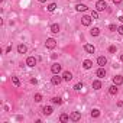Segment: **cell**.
I'll return each mask as SVG.
<instances>
[{
  "mask_svg": "<svg viewBox=\"0 0 123 123\" xmlns=\"http://www.w3.org/2000/svg\"><path fill=\"white\" fill-rule=\"evenodd\" d=\"M96 9H97V12H103V10L107 9V3L104 2V0H98V2L96 3Z\"/></svg>",
  "mask_w": 123,
  "mask_h": 123,
  "instance_id": "cell-1",
  "label": "cell"
},
{
  "mask_svg": "<svg viewBox=\"0 0 123 123\" xmlns=\"http://www.w3.org/2000/svg\"><path fill=\"white\" fill-rule=\"evenodd\" d=\"M45 45H46V48H48V49H54V48L56 46V41H55L54 38H48V39H46V42H45Z\"/></svg>",
  "mask_w": 123,
  "mask_h": 123,
  "instance_id": "cell-2",
  "label": "cell"
},
{
  "mask_svg": "<svg viewBox=\"0 0 123 123\" xmlns=\"http://www.w3.org/2000/svg\"><path fill=\"white\" fill-rule=\"evenodd\" d=\"M62 80H64L62 77H59L58 74H55V75H54V77L51 78V83H52L54 86H59V84H61V81H62Z\"/></svg>",
  "mask_w": 123,
  "mask_h": 123,
  "instance_id": "cell-3",
  "label": "cell"
},
{
  "mask_svg": "<svg viewBox=\"0 0 123 123\" xmlns=\"http://www.w3.org/2000/svg\"><path fill=\"white\" fill-rule=\"evenodd\" d=\"M36 62H38V61H36L35 56H28V58H26V65H28V67H35Z\"/></svg>",
  "mask_w": 123,
  "mask_h": 123,
  "instance_id": "cell-4",
  "label": "cell"
},
{
  "mask_svg": "<svg viewBox=\"0 0 123 123\" xmlns=\"http://www.w3.org/2000/svg\"><path fill=\"white\" fill-rule=\"evenodd\" d=\"M61 68H62V67H61L58 62H55V64H52V67H51V71H52L54 74H59V73H61Z\"/></svg>",
  "mask_w": 123,
  "mask_h": 123,
  "instance_id": "cell-5",
  "label": "cell"
},
{
  "mask_svg": "<svg viewBox=\"0 0 123 123\" xmlns=\"http://www.w3.org/2000/svg\"><path fill=\"white\" fill-rule=\"evenodd\" d=\"M91 19H93L91 16H83V18H81V23H83L84 26H90V25H91Z\"/></svg>",
  "mask_w": 123,
  "mask_h": 123,
  "instance_id": "cell-6",
  "label": "cell"
},
{
  "mask_svg": "<svg viewBox=\"0 0 123 123\" xmlns=\"http://www.w3.org/2000/svg\"><path fill=\"white\" fill-rule=\"evenodd\" d=\"M70 117H71L73 122H78V120L81 119V113H80V111H73V113L70 114Z\"/></svg>",
  "mask_w": 123,
  "mask_h": 123,
  "instance_id": "cell-7",
  "label": "cell"
},
{
  "mask_svg": "<svg viewBox=\"0 0 123 123\" xmlns=\"http://www.w3.org/2000/svg\"><path fill=\"white\" fill-rule=\"evenodd\" d=\"M84 51L88 52V54H94L96 48H94V45H91V43H86V45H84Z\"/></svg>",
  "mask_w": 123,
  "mask_h": 123,
  "instance_id": "cell-8",
  "label": "cell"
},
{
  "mask_svg": "<svg viewBox=\"0 0 123 123\" xmlns=\"http://www.w3.org/2000/svg\"><path fill=\"white\" fill-rule=\"evenodd\" d=\"M96 75H97L98 78H104V77H106V70H104L103 67H100V68L96 71Z\"/></svg>",
  "mask_w": 123,
  "mask_h": 123,
  "instance_id": "cell-9",
  "label": "cell"
},
{
  "mask_svg": "<svg viewBox=\"0 0 123 123\" xmlns=\"http://www.w3.org/2000/svg\"><path fill=\"white\" fill-rule=\"evenodd\" d=\"M97 64H98L100 67H104V65L107 64V58H106V56H98V58H97Z\"/></svg>",
  "mask_w": 123,
  "mask_h": 123,
  "instance_id": "cell-10",
  "label": "cell"
},
{
  "mask_svg": "<svg viewBox=\"0 0 123 123\" xmlns=\"http://www.w3.org/2000/svg\"><path fill=\"white\" fill-rule=\"evenodd\" d=\"M75 10H77V12H86V10H87V6L83 5V3H77V5H75Z\"/></svg>",
  "mask_w": 123,
  "mask_h": 123,
  "instance_id": "cell-11",
  "label": "cell"
},
{
  "mask_svg": "<svg viewBox=\"0 0 123 123\" xmlns=\"http://www.w3.org/2000/svg\"><path fill=\"white\" fill-rule=\"evenodd\" d=\"M113 84H116V86L123 84V77H122V75H116V77L113 78Z\"/></svg>",
  "mask_w": 123,
  "mask_h": 123,
  "instance_id": "cell-12",
  "label": "cell"
},
{
  "mask_svg": "<svg viewBox=\"0 0 123 123\" xmlns=\"http://www.w3.org/2000/svg\"><path fill=\"white\" fill-rule=\"evenodd\" d=\"M52 111H54V110H52V107H51V106H45V107H42V113H43L45 116H49Z\"/></svg>",
  "mask_w": 123,
  "mask_h": 123,
  "instance_id": "cell-13",
  "label": "cell"
},
{
  "mask_svg": "<svg viewBox=\"0 0 123 123\" xmlns=\"http://www.w3.org/2000/svg\"><path fill=\"white\" fill-rule=\"evenodd\" d=\"M26 51H28L26 45H23V43H19V45H18V52H19V54H26Z\"/></svg>",
  "mask_w": 123,
  "mask_h": 123,
  "instance_id": "cell-14",
  "label": "cell"
},
{
  "mask_svg": "<svg viewBox=\"0 0 123 123\" xmlns=\"http://www.w3.org/2000/svg\"><path fill=\"white\" fill-rule=\"evenodd\" d=\"M62 78H64V81H70V80H73V74H71L70 71H64Z\"/></svg>",
  "mask_w": 123,
  "mask_h": 123,
  "instance_id": "cell-15",
  "label": "cell"
},
{
  "mask_svg": "<svg viewBox=\"0 0 123 123\" xmlns=\"http://www.w3.org/2000/svg\"><path fill=\"white\" fill-rule=\"evenodd\" d=\"M109 93H110L111 96H116V94H117V86H116V84L110 86V87H109Z\"/></svg>",
  "mask_w": 123,
  "mask_h": 123,
  "instance_id": "cell-16",
  "label": "cell"
},
{
  "mask_svg": "<svg viewBox=\"0 0 123 123\" xmlns=\"http://www.w3.org/2000/svg\"><path fill=\"white\" fill-rule=\"evenodd\" d=\"M83 67H84V70H90L93 67V62H91L90 59H86L84 62H83Z\"/></svg>",
  "mask_w": 123,
  "mask_h": 123,
  "instance_id": "cell-17",
  "label": "cell"
},
{
  "mask_svg": "<svg viewBox=\"0 0 123 123\" xmlns=\"http://www.w3.org/2000/svg\"><path fill=\"white\" fill-rule=\"evenodd\" d=\"M51 32H52V33H58V32H59V25H58V23L51 25Z\"/></svg>",
  "mask_w": 123,
  "mask_h": 123,
  "instance_id": "cell-18",
  "label": "cell"
},
{
  "mask_svg": "<svg viewBox=\"0 0 123 123\" xmlns=\"http://www.w3.org/2000/svg\"><path fill=\"white\" fill-rule=\"evenodd\" d=\"M70 119H71V117H70L68 114H65V113H62V114H61V116H59V120H61V122H62V123H65V122H68Z\"/></svg>",
  "mask_w": 123,
  "mask_h": 123,
  "instance_id": "cell-19",
  "label": "cell"
},
{
  "mask_svg": "<svg viewBox=\"0 0 123 123\" xmlns=\"http://www.w3.org/2000/svg\"><path fill=\"white\" fill-rule=\"evenodd\" d=\"M93 88H94V90H100V88H101V83H100V80L93 81Z\"/></svg>",
  "mask_w": 123,
  "mask_h": 123,
  "instance_id": "cell-20",
  "label": "cell"
},
{
  "mask_svg": "<svg viewBox=\"0 0 123 123\" xmlns=\"http://www.w3.org/2000/svg\"><path fill=\"white\" fill-rule=\"evenodd\" d=\"M90 33H91L93 36H98V35H100V29H98V28H93V29L90 31Z\"/></svg>",
  "mask_w": 123,
  "mask_h": 123,
  "instance_id": "cell-21",
  "label": "cell"
},
{
  "mask_svg": "<svg viewBox=\"0 0 123 123\" xmlns=\"http://www.w3.org/2000/svg\"><path fill=\"white\" fill-rule=\"evenodd\" d=\"M46 9H48V12H54V10L56 9V5H55V3H49V5L46 6Z\"/></svg>",
  "mask_w": 123,
  "mask_h": 123,
  "instance_id": "cell-22",
  "label": "cell"
},
{
  "mask_svg": "<svg viewBox=\"0 0 123 123\" xmlns=\"http://www.w3.org/2000/svg\"><path fill=\"white\" fill-rule=\"evenodd\" d=\"M100 116V110L98 109H93L91 110V117H98Z\"/></svg>",
  "mask_w": 123,
  "mask_h": 123,
  "instance_id": "cell-23",
  "label": "cell"
},
{
  "mask_svg": "<svg viewBox=\"0 0 123 123\" xmlns=\"http://www.w3.org/2000/svg\"><path fill=\"white\" fill-rule=\"evenodd\" d=\"M52 103L54 104H62V98H61V97H54L52 98Z\"/></svg>",
  "mask_w": 123,
  "mask_h": 123,
  "instance_id": "cell-24",
  "label": "cell"
},
{
  "mask_svg": "<svg viewBox=\"0 0 123 123\" xmlns=\"http://www.w3.org/2000/svg\"><path fill=\"white\" fill-rule=\"evenodd\" d=\"M33 100H35L36 103H39V101H42V94H39V93H36V94L33 96Z\"/></svg>",
  "mask_w": 123,
  "mask_h": 123,
  "instance_id": "cell-25",
  "label": "cell"
},
{
  "mask_svg": "<svg viewBox=\"0 0 123 123\" xmlns=\"http://www.w3.org/2000/svg\"><path fill=\"white\" fill-rule=\"evenodd\" d=\"M12 83H13L16 87H19V86H20V81H19V78H18V77H12Z\"/></svg>",
  "mask_w": 123,
  "mask_h": 123,
  "instance_id": "cell-26",
  "label": "cell"
},
{
  "mask_svg": "<svg viewBox=\"0 0 123 123\" xmlns=\"http://www.w3.org/2000/svg\"><path fill=\"white\" fill-rule=\"evenodd\" d=\"M91 18H93V19H98V12H97V10H93V12H91Z\"/></svg>",
  "mask_w": 123,
  "mask_h": 123,
  "instance_id": "cell-27",
  "label": "cell"
},
{
  "mask_svg": "<svg viewBox=\"0 0 123 123\" xmlns=\"http://www.w3.org/2000/svg\"><path fill=\"white\" fill-rule=\"evenodd\" d=\"M81 88H83V83H77V84L74 86V90H77V91L81 90Z\"/></svg>",
  "mask_w": 123,
  "mask_h": 123,
  "instance_id": "cell-28",
  "label": "cell"
},
{
  "mask_svg": "<svg viewBox=\"0 0 123 123\" xmlns=\"http://www.w3.org/2000/svg\"><path fill=\"white\" fill-rule=\"evenodd\" d=\"M116 49H117V48H116L114 45H111V46H109V52H111V54H114V52H116Z\"/></svg>",
  "mask_w": 123,
  "mask_h": 123,
  "instance_id": "cell-29",
  "label": "cell"
},
{
  "mask_svg": "<svg viewBox=\"0 0 123 123\" xmlns=\"http://www.w3.org/2000/svg\"><path fill=\"white\" fill-rule=\"evenodd\" d=\"M117 32H119L120 35H123V25H120V26L117 28Z\"/></svg>",
  "mask_w": 123,
  "mask_h": 123,
  "instance_id": "cell-30",
  "label": "cell"
},
{
  "mask_svg": "<svg viewBox=\"0 0 123 123\" xmlns=\"http://www.w3.org/2000/svg\"><path fill=\"white\" fill-rule=\"evenodd\" d=\"M109 29H110V31H113V32H114V31H117L116 25H110V26H109Z\"/></svg>",
  "mask_w": 123,
  "mask_h": 123,
  "instance_id": "cell-31",
  "label": "cell"
},
{
  "mask_svg": "<svg viewBox=\"0 0 123 123\" xmlns=\"http://www.w3.org/2000/svg\"><path fill=\"white\" fill-rule=\"evenodd\" d=\"M31 84H35V86H36V84H38V80H36V78H32V80H31Z\"/></svg>",
  "mask_w": 123,
  "mask_h": 123,
  "instance_id": "cell-32",
  "label": "cell"
},
{
  "mask_svg": "<svg viewBox=\"0 0 123 123\" xmlns=\"http://www.w3.org/2000/svg\"><path fill=\"white\" fill-rule=\"evenodd\" d=\"M113 3L114 5H119V3H122V0H113Z\"/></svg>",
  "mask_w": 123,
  "mask_h": 123,
  "instance_id": "cell-33",
  "label": "cell"
},
{
  "mask_svg": "<svg viewBox=\"0 0 123 123\" xmlns=\"http://www.w3.org/2000/svg\"><path fill=\"white\" fill-rule=\"evenodd\" d=\"M10 51H12V46H7V48H6V52H7V54H9V52H10Z\"/></svg>",
  "mask_w": 123,
  "mask_h": 123,
  "instance_id": "cell-34",
  "label": "cell"
},
{
  "mask_svg": "<svg viewBox=\"0 0 123 123\" xmlns=\"http://www.w3.org/2000/svg\"><path fill=\"white\" fill-rule=\"evenodd\" d=\"M119 20H120V22L123 23V16H119Z\"/></svg>",
  "mask_w": 123,
  "mask_h": 123,
  "instance_id": "cell-35",
  "label": "cell"
},
{
  "mask_svg": "<svg viewBox=\"0 0 123 123\" xmlns=\"http://www.w3.org/2000/svg\"><path fill=\"white\" fill-rule=\"evenodd\" d=\"M38 2H39V3H45V2H46V0H38Z\"/></svg>",
  "mask_w": 123,
  "mask_h": 123,
  "instance_id": "cell-36",
  "label": "cell"
},
{
  "mask_svg": "<svg viewBox=\"0 0 123 123\" xmlns=\"http://www.w3.org/2000/svg\"><path fill=\"white\" fill-rule=\"evenodd\" d=\"M120 61H122V62H123V54L120 55Z\"/></svg>",
  "mask_w": 123,
  "mask_h": 123,
  "instance_id": "cell-37",
  "label": "cell"
}]
</instances>
